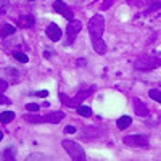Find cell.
<instances>
[{
    "mask_svg": "<svg viewBox=\"0 0 161 161\" xmlns=\"http://www.w3.org/2000/svg\"><path fill=\"white\" fill-rule=\"evenodd\" d=\"M103 29H105V19L102 15H95L92 16L89 21V34H90V40H92V47L97 53L105 55L106 53V44L103 40Z\"/></svg>",
    "mask_w": 161,
    "mask_h": 161,
    "instance_id": "obj_1",
    "label": "cell"
},
{
    "mask_svg": "<svg viewBox=\"0 0 161 161\" xmlns=\"http://www.w3.org/2000/svg\"><path fill=\"white\" fill-rule=\"evenodd\" d=\"M161 66V52L156 53H150V55H142L137 61H136V68L140 71H148V69H155Z\"/></svg>",
    "mask_w": 161,
    "mask_h": 161,
    "instance_id": "obj_2",
    "label": "cell"
},
{
    "mask_svg": "<svg viewBox=\"0 0 161 161\" xmlns=\"http://www.w3.org/2000/svg\"><path fill=\"white\" fill-rule=\"evenodd\" d=\"M64 118V113L61 111H57V113H50V114H45V116H39V114H26L24 116V121H28L31 124H40V123H52V124H57Z\"/></svg>",
    "mask_w": 161,
    "mask_h": 161,
    "instance_id": "obj_3",
    "label": "cell"
},
{
    "mask_svg": "<svg viewBox=\"0 0 161 161\" xmlns=\"http://www.w3.org/2000/svg\"><path fill=\"white\" fill-rule=\"evenodd\" d=\"M61 145H63V148L68 152V155L71 156V159H74V161H82V159H86L84 148H82L79 143L71 142V140H63Z\"/></svg>",
    "mask_w": 161,
    "mask_h": 161,
    "instance_id": "obj_4",
    "label": "cell"
},
{
    "mask_svg": "<svg viewBox=\"0 0 161 161\" xmlns=\"http://www.w3.org/2000/svg\"><path fill=\"white\" fill-rule=\"evenodd\" d=\"M124 143L129 147H148V136H143V134H134V136H126L124 137Z\"/></svg>",
    "mask_w": 161,
    "mask_h": 161,
    "instance_id": "obj_5",
    "label": "cell"
},
{
    "mask_svg": "<svg viewBox=\"0 0 161 161\" xmlns=\"http://www.w3.org/2000/svg\"><path fill=\"white\" fill-rule=\"evenodd\" d=\"M82 29V23H80L79 19H73L69 21L68 28H66V36H68V40H66V45L73 44L76 40V36L79 34V31Z\"/></svg>",
    "mask_w": 161,
    "mask_h": 161,
    "instance_id": "obj_6",
    "label": "cell"
},
{
    "mask_svg": "<svg viewBox=\"0 0 161 161\" xmlns=\"http://www.w3.org/2000/svg\"><path fill=\"white\" fill-rule=\"evenodd\" d=\"M53 10H55L57 13H60L61 16H64L68 21H73L74 19V13H73V10L66 5L63 0H55L53 2Z\"/></svg>",
    "mask_w": 161,
    "mask_h": 161,
    "instance_id": "obj_7",
    "label": "cell"
},
{
    "mask_svg": "<svg viewBox=\"0 0 161 161\" xmlns=\"http://www.w3.org/2000/svg\"><path fill=\"white\" fill-rule=\"evenodd\" d=\"M45 34L48 36V39L52 40V42H58V40L61 39V36H63V34H61V29L58 28L57 24H53V23L47 26V29H45Z\"/></svg>",
    "mask_w": 161,
    "mask_h": 161,
    "instance_id": "obj_8",
    "label": "cell"
},
{
    "mask_svg": "<svg viewBox=\"0 0 161 161\" xmlns=\"http://www.w3.org/2000/svg\"><path fill=\"white\" fill-rule=\"evenodd\" d=\"M134 111L139 116H148V106H147L140 98H134Z\"/></svg>",
    "mask_w": 161,
    "mask_h": 161,
    "instance_id": "obj_9",
    "label": "cell"
},
{
    "mask_svg": "<svg viewBox=\"0 0 161 161\" xmlns=\"http://www.w3.org/2000/svg\"><path fill=\"white\" fill-rule=\"evenodd\" d=\"M92 92H93V89H92V87H89V89H86V90H84V89H80V92H79L77 95L69 102V106H77V105H79L80 102H82L84 98H87Z\"/></svg>",
    "mask_w": 161,
    "mask_h": 161,
    "instance_id": "obj_10",
    "label": "cell"
},
{
    "mask_svg": "<svg viewBox=\"0 0 161 161\" xmlns=\"http://www.w3.org/2000/svg\"><path fill=\"white\" fill-rule=\"evenodd\" d=\"M34 23H36V19H34L32 15H21V16L18 18V26H19V28H23V29L32 28Z\"/></svg>",
    "mask_w": 161,
    "mask_h": 161,
    "instance_id": "obj_11",
    "label": "cell"
},
{
    "mask_svg": "<svg viewBox=\"0 0 161 161\" xmlns=\"http://www.w3.org/2000/svg\"><path fill=\"white\" fill-rule=\"evenodd\" d=\"M15 31H16L15 26H11V24H3L2 28H0V37L5 39V37H8V36H11V34H15Z\"/></svg>",
    "mask_w": 161,
    "mask_h": 161,
    "instance_id": "obj_12",
    "label": "cell"
},
{
    "mask_svg": "<svg viewBox=\"0 0 161 161\" xmlns=\"http://www.w3.org/2000/svg\"><path fill=\"white\" fill-rule=\"evenodd\" d=\"M116 124L119 129H127L130 124H132V118L130 116H121L118 121H116Z\"/></svg>",
    "mask_w": 161,
    "mask_h": 161,
    "instance_id": "obj_13",
    "label": "cell"
},
{
    "mask_svg": "<svg viewBox=\"0 0 161 161\" xmlns=\"http://www.w3.org/2000/svg\"><path fill=\"white\" fill-rule=\"evenodd\" d=\"M13 119H15V113H13V111L0 113V123H2V124H8V123H11Z\"/></svg>",
    "mask_w": 161,
    "mask_h": 161,
    "instance_id": "obj_14",
    "label": "cell"
},
{
    "mask_svg": "<svg viewBox=\"0 0 161 161\" xmlns=\"http://www.w3.org/2000/svg\"><path fill=\"white\" fill-rule=\"evenodd\" d=\"M76 108H77V113H79L80 116H84V118H90V116H92V110L89 108V106H84V105H77Z\"/></svg>",
    "mask_w": 161,
    "mask_h": 161,
    "instance_id": "obj_15",
    "label": "cell"
},
{
    "mask_svg": "<svg viewBox=\"0 0 161 161\" xmlns=\"http://www.w3.org/2000/svg\"><path fill=\"white\" fill-rule=\"evenodd\" d=\"M11 55H13V58H15V60H18L19 63H28V61H29L28 55H24L23 52H18V50H15V52L11 53Z\"/></svg>",
    "mask_w": 161,
    "mask_h": 161,
    "instance_id": "obj_16",
    "label": "cell"
},
{
    "mask_svg": "<svg viewBox=\"0 0 161 161\" xmlns=\"http://www.w3.org/2000/svg\"><path fill=\"white\" fill-rule=\"evenodd\" d=\"M148 95H150V98H153L155 102L161 103V92H159V90H156V89H152V90H148Z\"/></svg>",
    "mask_w": 161,
    "mask_h": 161,
    "instance_id": "obj_17",
    "label": "cell"
},
{
    "mask_svg": "<svg viewBox=\"0 0 161 161\" xmlns=\"http://www.w3.org/2000/svg\"><path fill=\"white\" fill-rule=\"evenodd\" d=\"M8 8H10V2H8V0H0V15L7 13Z\"/></svg>",
    "mask_w": 161,
    "mask_h": 161,
    "instance_id": "obj_18",
    "label": "cell"
},
{
    "mask_svg": "<svg viewBox=\"0 0 161 161\" xmlns=\"http://www.w3.org/2000/svg\"><path fill=\"white\" fill-rule=\"evenodd\" d=\"M39 108H40V106L37 105V103H28V105H26V110H28V111H39Z\"/></svg>",
    "mask_w": 161,
    "mask_h": 161,
    "instance_id": "obj_19",
    "label": "cell"
},
{
    "mask_svg": "<svg viewBox=\"0 0 161 161\" xmlns=\"http://www.w3.org/2000/svg\"><path fill=\"white\" fill-rule=\"evenodd\" d=\"M3 156L5 158H15V148H8V150H5V153H3Z\"/></svg>",
    "mask_w": 161,
    "mask_h": 161,
    "instance_id": "obj_20",
    "label": "cell"
},
{
    "mask_svg": "<svg viewBox=\"0 0 161 161\" xmlns=\"http://www.w3.org/2000/svg\"><path fill=\"white\" fill-rule=\"evenodd\" d=\"M10 103H11V100H10V98H7V97L3 95V93L0 92V105H10Z\"/></svg>",
    "mask_w": 161,
    "mask_h": 161,
    "instance_id": "obj_21",
    "label": "cell"
},
{
    "mask_svg": "<svg viewBox=\"0 0 161 161\" xmlns=\"http://www.w3.org/2000/svg\"><path fill=\"white\" fill-rule=\"evenodd\" d=\"M34 95H36V97H40V98H45V97L48 95V92H47V90H39V92L34 93Z\"/></svg>",
    "mask_w": 161,
    "mask_h": 161,
    "instance_id": "obj_22",
    "label": "cell"
},
{
    "mask_svg": "<svg viewBox=\"0 0 161 161\" xmlns=\"http://www.w3.org/2000/svg\"><path fill=\"white\" fill-rule=\"evenodd\" d=\"M76 132V127L74 126H68V127H64V134H74Z\"/></svg>",
    "mask_w": 161,
    "mask_h": 161,
    "instance_id": "obj_23",
    "label": "cell"
},
{
    "mask_svg": "<svg viewBox=\"0 0 161 161\" xmlns=\"http://www.w3.org/2000/svg\"><path fill=\"white\" fill-rule=\"evenodd\" d=\"M8 87V82H7V80H2V79H0V90H5Z\"/></svg>",
    "mask_w": 161,
    "mask_h": 161,
    "instance_id": "obj_24",
    "label": "cell"
},
{
    "mask_svg": "<svg viewBox=\"0 0 161 161\" xmlns=\"http://www.w3.org/2000/svg\"><path fill=\"white\" fill-rule=\"evenodd\" d=\"M3 139V134H2V130H0V140H2Z\"/></svg>",
    "mask_w": 161,
    "mask_h": 161,
    "instance_id": "obj_25",
    "label": "cell"
},
{
    "mask_svg": "<svg viewBox=\"0 0 161 161\" xmlns=\"http://www.w3.org/2000/svg\"><path fill=\"white\" fill-rule=\"evenodd\" d=\"M31 2H34V0H31Z\"/></svg>",
    "mask_w": 161,
    "mask_h": 161,
    "instance_id": "obj_26",
    "label": "cell"
}]
</instances>
